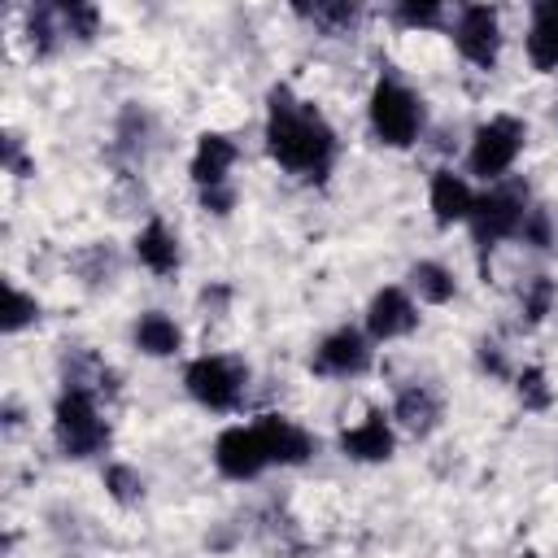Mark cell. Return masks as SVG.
Returning a JSON list of instances; mask_svg holds the SVG:
<instances>
[{
  "label": "cell",
  "mask_w": 558,
  "mask_h": 558,
  "mask_svg": "<svg viewBox=\"0 0 558 558\" xmlns=\"http://www.w3.org/2000/svg\"><path fill=\"white\" fill-rule=\"evenodd\" d=\"M554 301H558V283H554L549 275H532V279L523 283V292H519L523 323H527V327L545 323V318H549V310H554Z\"/></svg>",
  "instance_id": "cell-21"
},
{
  "label": "cell",
  "mask_w": 558,
  "mask_h": 558,
  "mask_svg": "<svg viewBox=\"0 0 558 558\" xmlns=\"http://www.w3.org/2000/svg\"><path fill=\"white\" fill-rule=\"evenodd\" d=\"M135 257H140L144 270L170 279V275L179 270V262H183V253H179V235H174L161 218H148V222L140 227V235H135Z\"/></svg>",
  "instance_id": "cell-15"
},
{
  "label": "cell",
  "mask_w": 558,
  "mask_h": 558,
  "mask_svg": "<svg viewBox=\"0 0 558 558\" xmlns=\"http://www.w3.org/2000/svg\"><path fill=\"white\" fill-rule=\"evenodd\" d=\"M392 17H397L401 26H414V31H418V26H436V22L445 17V9H440L436 0H405V4L392 9Z\"/></svg>",
  "instance_id": "cell-27"
},
{
  "label": "cell",
  "mask_w": 558,
  "mask_h": 558,
  "mask_svg": "<svg viewBox=\"0 0 558 558\" xmlns=\"http://www.w3.org/2000/svg\"><path fill=\"white\" fill-rule=\"evenodd\" d=\"M527 209H532V205H527V187H523V183H493L488 192H480V196H475V209H471V218H466L480 257L493 253L501 240L519 235Z\"/></svg>",
  "instance_id": "cell-4"
},
{
  "label": "cell",
  "mask_w": 558,
  "mask_h": 558,
  "mask_svg": "<svg viewBox=\"0 0 558 558\" xmlns=\"http://www.w3.org/2000/svg\"><path fill=\"white\" fill-rule=\"evenodd\" d=\"M475 366H480L484 375L506 379V357H501V349H497L493 340H480V344H475Z\"/></svg>",
  "instance_id": "cell-29"
},
{
  "label": "cell",
  "mask_w": 558,
  "mask_h": 558,
  "mask_svg": "<svg viewBox=\"0 0 558 558\" xmlns=\"http://www.w3.org/2000/svg\"><path fill=\"white\" fill-rule=\"evenodd\" d=\"M519 558H536V554H519Z\"/></svg>",
  "instance_id": "cell-32"
},
{
  "label": "cell",
  "mask_w": 558,
  "mask_h": 558,
  "mask_svg": "<svg viewBox=\"0 0 558 558\" xmlns=\"http://www.w3.org/2000/svg\"><path fill=\"white\" fill-rule=\"evenodd\" d=\"M35 318H39V301L31 292H22L17 283H4V318H0V327L13 336L22 327H31Z\"/></svg>",
  "instance_id": "cell-24"
},
{
  "label": "cell",
  "mask_w": 558,
  "mask_h": 558,
  "mask_svg": "<svg viewBox=\"0 0 558 558\" xmlns=\"http://www.w3.org/2000/svg\"><path fill=\"white\" fill-rule=\"evenodd\" d=\"M418 327V305L410 296V288H379L366 305V336L371 340H397V336H410Z\"/></svg>",
  "instance_id": "cell-10"
},
{
  "label": "cell",
  "mask_w": 558,
  "mask_h": 558,
  "mask_svg": "<svg viewBox=\"0 0 558 558\" xmlns=\"http://www.w3.org/2000/svg\"><path fill=\"white\" fill-rule=\"evenodd\" d=\"M201 205H205L209 214H231L235 192H231V187H209V192H201Z\"/></svg>",
  "instance_id": "cell-31"
},
{
  "label": "cell",
  "mask_w": 558,
  "mask_h": 558,
  "mask_svg": "<svg viewBox=\"0 0 558 558\" xmlns=\"http://www.w3.org/2000/svg\"><path fill=\"white\" fill-rule=\"evenodd\" d=\"M105 493L118 501V506H140L144 501V475L126 462H109L105 466Z\"/></svg>",
  "instance_id": "cell-23"
},
{
  "label": "cell",
  "mask_w": 558,
  "mask_h": 558,
  "mask_svg": "<svg viewBox=\"0 0 558 558\" xmlns=\"http://www.w3.org/2000/svg\"><path fill=\"white\" fill-rule=\"evenodd\" d=\"M527 61H532V70H541V74L558 70V0H541V4H532Z\"/></svg>",
  "instance_id": "cell-17"
},
{
  "label": "cell",
  "mask_w": 558,
  "mask_h": 558,
  "mask_svg": "<svg viewBox=\"0 0 558 558\" xmlns=\"http://www.w3.org/2000/svg\"><path fill=\"white\" fill-rule=\"evenodd\" d=\"M310 371L323 379H357L371 371V336H362L357 327H336L327 331L314 353H310Z\"/></svg>",
  "instance_id": "cell-7"
},
{
  "label": "cell",
  "mask_w": 558,
  "mask_h": 558,
  "mask_svg": "<svg viewBox=\"0 0 558 558\" xmlns=\"http://www.w3.org/2000/svg\"><path fill=\"white\" fill-rule=\"evenodd\" d=\"M519 240L532 244V248H554V222H549V214H545L541 205L527 209V218H523V227H519Z\"/></svg>",
  "instance_id": "cell-28"
},
{
  "label": "cell",
  "mask_w": 558,
  "mask_h": 558,
  "mask_svg": "<svg viewBox=\"0 0 558 558\" xmlns=\"http://www.w3.org/2000/svg\"><path fill=\"white\" fill-rule=\"evenodd\" d=\"M392 449H397V436H392V423L384 410H366L362 423L340 432V453L353 462H388Z\"/></svg>",
  "instance_id": "cell-12"
},
{
  "label": "cell",
  "mask_w": 558,
  "mask_h": 558,
  "mask_svg": "<svg viewBox=\"0 0 558 558\" xmlns=\"http://www.w3.org/2000/svg\"><path fill=\"white\" fill-rule=\"evenodd\" d=\"M131 340H135V349L148 353V357H170V353L183 349V331H179V323H174L170 314H161V310H144V314L135 318Z\"/></svg>",
  "instance_id": "cell-18"
},
{
  "label": "cell",
  "mask_w": 558,
  "mask_h": 558,
  "mask_svg": "<svg viewBox=\"0 0 558 558\" xmlns=\"http://www.w3.org/2000/svg\"><path fill=\"white\" fill-rule=\"evenodd\" d=\"M57 17H61V31H65V39H78V44H87V39H96V31H100V13L92 9V4H57Z\"/></svg>",
  "instance_id": "cell-25"
},
{
  "label": "cell",
  "mask_w": 558,
  "mask_h": 558,
  "mask_svg": "<svg viewBox=\"0 0 558 558\" xmlns=\"http://www.w3.org/2000/svg\"><path fill=\"white\" fill-rule=\"evenodd\" d=\"M214 466L227 475V480H257L266 466H270V458H266V445H262V436H257V427L248 423H235V427H227V432H218V440H214Z\"/></svg>",
  "instance_id": "cell-8"
},
{
  "label": "cell",
  "mask_w": 558,
  "mask_h": 558,
  "mask_svg": "<svg viewBox=\"0 0 558 558\" xmlns=\"http://www.w3.org/2000/svg\"><path fill=\"white\" fill-rule=\"evenodd\" d=\"M52 436L65 458H96L109 445V423L100 418L96 388L65 384L52 401Z\"/></svg>",
  "instance_id": "cell-2"
},
{
  "label": "cell",
  "mask_w": 558,
  "mask_h": 558,
  "mask_svg": "<svg viewBox=\"0 0 558 558\" xmlns=\"http://www.w3.org/2000/svg\"><path fill=\"white\" fill-rule=\"evenodd\" d=\"M405 283H410V292H414L418 301H427V305H445V301H453V292H458L453 270L440 266V262H414V266L405 270Z\"/></svg>",
  "instance_id": "cell-19"
},
{
  "label": "cell",
  "mask_w": 558,
  "mask_h": 558,
  "mask_svg": "<svg viewBox=\"0 0 558 558\" xmlns=\"http://www.w3.org/2000/svg\"><path fill=\"white\" fill-rule=\"evenodd\" d=\"M4 170H9V174H17V179H26V174H31V161H26L22 140H17L13 131L4 135Z\"/></svg>",
  "instance_id": "cell-30"
},
{
  "label": "cell",
  "mask_w": 558,
  "mask_h": 558,
  "mask_svg": "<svg viewBox=\"0 0 558 558\" xmlns=\"http://www.w3.org/2000/svg\"><path fill=\"white\" fill-rule=\"evenodd\" d=\"M266 153L288 174L323 183L336 161V131L310 100H296L292 87L279 83L266 96Z\"/></svg>",
  "instance_id": "cell-1"
},
{
  "label": "cell",
  "mask_w": 558,
  "mask_h": 558,
  "mask_svg": "<svg viewBox=\"0 0 558 558\" xmlns=\"http://www.w3.org/2000/svg\"><path fill=\"white\" fill-rule=\"evenodd\" d=\"M453 44L458 52L480 65V70H493L497 65V52H501V26H497V9L488 4H466L453 22Z\"/></svg>",
  "instance_id": "cell-9"
},
{
  "label": "cell",
  "mask_w": 558,
  "mask_h": 558,
  "mask_svg": "<svg viewBox=\"0 0 558 558\" xmlns=\"http://www.w3.org/2000/svg\"><path fill=\"white\" fill-rule=\"evenodd\" d=\"M296 13L318 22V26H327V31H344V26H353L357 4H344V0L340 4H296Z\"/></svg>",
  "instance_id": "cell-26"
},
{
  "label": "cell",
  "mask_w": 558,
  "mask_h": 558,
  "mask_svg": "<svg viewBox=\"0 0 558 558\" xmlns=\"http://www.w3.org/2000/svg\"><path fill=\"white\" fill-rule=\"evenodd\" d=\"M244 384H248V366L227 357V353H205V357H192L187 371H183V388L196 405L214 410V414H227L244 401Z\"/></svg>",
  "instance_id": "cell-5"
},
{
  "label": "cell",
  "mask_w": 558,
  "mask_h": 558,
  "mask_svg": "<svg viewBox=\"0 0 558 558\" xmlns=\"http://www.w3.org/2000/svg\"><path fill=\"white\" fill-rule=\"evenodd\" d=\"M26 39L35 48V57H52L61 44H65V31H61V17H57V4H35L26 13Z\"/></svg>",
  "instance_id": "cell-20"
},
{
  "label": "cell",
  "mask_w": 558,
  "mask_h": 558,
  "mask_svg": "<svg viewBox=\"0 0 558 558\" xmlns=\"http://www.w3.org/2000/svg\"><path fill=\"white\" fill-rule=\"evenodd\" d=\"M235 157H240V148H235L231 135H222V131H201V135H196V153H192V166H187V170H192V183H196L201 192L227 187V174H231Z\"/></svg>",
  "instance_id": "cell-13"
},
{
  "label": "cell",
  "mask_w": 558,
  "mask_h": 558,
  "mask_svg": "<svg viewBox=\"0 0 558 558\" xmlns=\"http://www.w3.org/2000/svg\"><path fill=\"white\" fill-rule=\"evenodd\" d=\"M523 144H527V126L519 118H510V113H497V118L475 126L471 153H466V170L488 179V183H501L510 174V166L519 161Z\"/></svg>",
  "instance_id": "cell-6"
},
{
  "label": "cell",
  "mask_w": 558,
  "mask_h": 558,
  "mask_svg": "<svg viewBox=\"0 0 558 558\" xmlns=\"http://www.w3.org/2000/svg\"><path fill=\"white\" fill-rule=\"evenodd\" d=\"M514 392H519L523 410H532V414H545L554 405V388H549V375L541 366H523L514 375Z\"/></svg>",
  "instance_id": "cell-22"
},
{
  "label": "cell",
  "mask_w": 558,
  "mask_h": 558,
  "mask_svg": "<svg viewBox=\"0 0 558 558\" xmlns=\"http://www.w3.org/2000/svg\"><path fill=\"white\" fill-rule=\"evenodd\" d=\"M427 205H432V218L440 227H453V222H466L471 209H475V192L462 174L453 170H436L432 174V187H427Z\"/></svg>",
  "instance_id": "cell-14"
},
{
  "label": "cell",
  "mask_w": 558,
  "mask_h": 558,
  "mask_svg": "<svg viewBox=\"0 0 558 558\" xmlns=\"http://www.w3.org/2000/svg\"><path fill=\"white\" fill-rule=\"evenodd\" d=\"M253 427H257V436L266 445L270 466H301V462L314 458V436L296 418H288V414H262Z\"/></svg>",
  "instance_id": "cell-11"
},
{
  "label": "cell",
  "mask_w": 558,
  "mask_h": 558,
  "mask_svg": "<svg viewBox=\"0 0 558 558\" xmlns=\"http://www.w3.org/2000/svg\"><path fill=\"white\" fill-rule=\"evenodd\" d=\"M366 118H371V131L379 144L388 148H410L423 131V100L397 78V74H384L375 87H371V100H366Z\"/></svg>",
  "instance_id": "cell-3"
},
{
  "label": "cell",
  "mask_w": 558,
  "mask_h": 558,
  "mask_svg": "<svg viewBox=\"0 0 558 558\" xmlns=\"http://www.w3.org/2000/svg\"><path fill=\"white\" fill-rule=\"evenodd\" d=\"M392 418H397L405 432H414V436L436 432V423H440V397H436V388H432V384H405V388L397 392Z\"/></svg>",
  "instance_id": "cell-16"
}]
</instances>
